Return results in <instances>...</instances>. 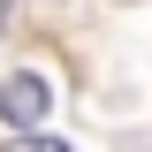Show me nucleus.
<instances>
[{
	"instance_id": "1",
	"label": "nucleus",
	"mask_w": 152,
	"mask_h": 152,
	"mask_svg": "<svg viewBox=\"0 0 152 152\" xmlns=\"http://www.w3.org/2000/svg\"><path fill=\"white\" fill-rule=\"evenodd\" d=\"M46 107H53V84H46L38 69L0 76V122H8V129H38V122H46Z\"/></svg>"
},
{
	"instance_id": "2",
	"label": "nucleus",
	"mask_w": 152,
	"mask_h": 152,
	"mask_svg": "<svg viewBox=\"0 0 152 152\" xmlns=\"http://www.w3.org/2000/svg\"><path fill=\"white\" fill-rule=\"evenodd\" d=\"M15 152H69L61 137H31V145H15Z\"/></svg>"
}]
</instances>
